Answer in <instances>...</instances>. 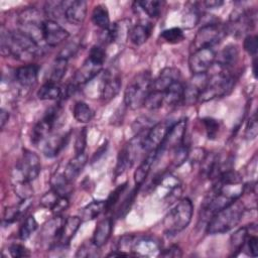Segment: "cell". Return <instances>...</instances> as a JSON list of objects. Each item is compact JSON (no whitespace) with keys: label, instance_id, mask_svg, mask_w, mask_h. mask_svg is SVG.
I'll return each mask as SVG.
<instances>
[{"label":"cell","instance_id":"33","mask_svg":"<svg viewBox=\"0 0 258 258\" xmlns=\"http://www.w3.org/2000/svg\"><path fill=\"white\" fill-rule=\"evenodd\" d=\"M105 212V201L96 200L86 205L81 211V219L84 221H91Z\"/></svg>","mask_w":258,"mask_h":258},{"label":"cell","instance_id":"45","mask_svg":"<svg viewBox=\"0 0 258 258\" xmlns=\"http://www.w3.org/2000/svg\"><path fill=\"white\" fill-rule=\"evenodd\" d=\"M257 134H258L257 114L253 113V115L249 118L245 128V138L248 140H253L257 137Z\"/></svg>","mask_w":258,"mask_h":258},{"label":"cell","instance_id":"53","mask_svg":"<svg viewBox=\"0 0 258 258\" xmlns=\"http://www.w3.org/2000/svg\"><path fill=\"white\" fill-rule=\"evenodd\" d=\"M187 156H188V150L184 146V144H181L180 146L173 149V162L175 165L178 166L182 164L187 158Z\"/></svg>","mask_w":258,"mask_h":258},{"label":"cell","instance_id":"9","mask_svg":"<svg viewBox=\"0 0 258 258\" xmlns=\"http://www.w3.org/2000/svg\"><path fill=\"white\" fill-rule=\"evenodd\" d=\"M217 54L213 48H202L191 51L188 68L192 75L207 74L216 61Z\"/></svg>","mask_w":258,"mask_h":258},{"label":"cell","instance_id":"57","mask_svg":"<svg viewBox=\"0 0 258 258\" xmlns=\"http://www.w3.org/2000/svg\"><path fill=\"white\" fill-rule=\"evenodd\" d=\"M245 245H247L250 255L252 257H257V255H258V238L256 237V235H252L250 233V235H248V237H247Z\"/></svg>","mask_w":258,"mask_h":258},{"label":"cell","instance_id":"14","mask_svg":"<svg viewBox=\"0 0 258 258\" xmlns=\"http://www.w3.org/2000/svg\"><path fill=\"white\" fill-rule=\"evenodd\" d=\"M185 130H186V120L185 119H181L178 122L173 123L172 126L170 127V130L167 133L163 143L158 148L160 150V152L162 153L166 149L173 150L176 147L183 144Z\"/></svg>","mask_w":258,"mask_h":258},{"label":"cell","instance_id":"29","mask_svg":"<svg viewBox=\"0 0 258 258\" xmlns=\"http://www.w3.org/2000/svg\"><path fill=\"white\" fill-rule=\"evenodd\" d=\"M72 181H70L62 173H55L52 175L50 179L51 189L54 190L59 197L70 198L73 194V185Z\"/></svg>","mask_w":258,"mask_h":258},{"label":"cell","instance_id":"11","mask_svg":"<svg viewBox=\"0 0 258 258\" xmlns=\"http://www.w3.org/2000/svg\"><path fill=\"white\" fill-rule=\"evenodd\" d=\"M172 124L173 123L165 120L162 122H158L155 125H153L152 127H150L147 130V132L144 136V140H143L144 152L147 153L149 151L158 149L161 146V144L163 143Z\"/></svg>","mask_w":258,"mask_h":258},{"label":"cell","instance_id":"35","mask_svg":"<svg viewBox=\"0 0 258 258\" xmlns=\"http://www.w3.org/2000/svg\"><path fill=\"white\" fill-rule=\"evenodd\" d=\"M92 21L96 26L100 27L101 29L108 28L111 23L107 7L101 4L95 6L92 12Z\"/></svg>","mask_w":258,"mask_h":258},{"label":"cell","instance_id":"28","mask_svg":"<svg viewBox=\"0 0 258 258\" xmlns=\"http://www.w3.org/2000/svg\"><path fill=\"white\" fill-rule=\"evenodd\" d=\"M152 25L150 23H138L131 26L129 31V39L135 45L145 43L151 34Z\"/></svg>","mask_w":258,"mask_h":258},{"label":"cell","instance_id":"59","mask_svg":"<svg viewBox=\"0 0 258 258\" xmlns=\"http://www.w3.org/2000/svg\"><path fill=\"white\" fill-rule=\"evenodd\" d=\"M181 255H182L181 250L179 249V247H177L175 245L170 246L167 249L161 250V252L159 254V256H163V257H180Z\"/></svg>","mask_w":258,"mask_h":258},{"label":"cell","instance_id":"47","mask_svg":"<svg viewBox=\"0 0 258 258\" xmlns=\"http://www.w3.org/2000/svg\"><path fill=\"white\" fill-rule=\"evenodd\" d=\"M137 186L124 199V201L122 202V204H121V206L119 207V209L117 210V217L118 218H122V217H124L127 213H128V211L130 210V208H131V205L133 204V201H134V198H135V195H136V192H137Z\"/></svg>","mask_w":258,"mask_h":258},{"label":"cell","instance_id":"41","mask_svg":"<svg viewBox=\"0 0 258 258\" xmlns=\"http://www.w3.org/2000/svg\"><path fill=\"white\" fill-rule=\"evenodd\" d=\"M38 224L33 216H28L24 222L22 223L20 229H19V238L21 240L28 239L31 234L36 230Z\"/></svg>","mask_w":258,"mask_h":258},{"label":"cell","instance_id":"21","mask_svg":"<svg viewBox=\"0 0 258 258\" xmlns=\"http://www.w3.org/2000/svg\"><path fill=\"white\" fill-rule=\"evenodd\" d=\"M81 223H82L81 217H77V216L69 217L66 220H63L59 237H58V242H57V245L59 247H67L70 244V242L78 232L81 226Z\"/></svg>","mask_w":258,"mask_h":258},{"label":"cell","instance_id":"12","mask_svg":"<svg viewBox=\"0 0 258 258\" xmlns=\"http://www.w3.org/2000/svg\"><path fill=\"white\" fill-rule=\"evenodd\" d=\"M70 33L67 29H64L60 24H58L55 20L45 19L42 24V37L43 42L50 46L54 47L62 43L68 39Z\"/></svg>","mask_w":258,"mask_h":258},{"label":"cell","instance_id":"38","mask_svg":"<svg viewBox=\"0 0 258 258\" xmlns=\"http://www.w3.org/2000/svg\"><path fill=\"white\" fill-rule=\"evenodd\" d=\"M100 247H98L93 240L90 241H85L77 250L76 257H84V258H89V257H97L100 255Z\"/></svg>","mask_w":258,"mask_h":258},{"label":"cell","instance_id":"10","mask_svg":"<svg viewBox=\"0 0 258 258\" xmlns=\"http://www.w3.org/2000/svg\"><path fill=\"white\" fill-rule=\"evenodd\" d=\"M256 23L255 11H249L245 9H236L233 11L230 17V23L227 25L228 32L234 34H243L248 30H251Z\"/></svg>","mask_w":258,"mask_h":258},{"label":"cell","instance_id":"49","mask_svg":"<svg viewBox=\"0 0 258 258\" xmlns=\"http://www.w3.org/2000/svg\"><path fill=\"white\" fill-rule=\"evenodd\" d=\"M244 49L251 55L256 56L257 51H258V39L256 35H247L244 39V43H243Z\"/></svg>","mask_w":258,"mask_h":258},{"label":"cell","instance_id":"37","mask_svg":"<svg viewBox=\"0 0 258 258\" xmlns=\"http://www.w3.org/2000/svg\"><path fill=\"white\" fill-rule=\"evenodd\" d=\"M67 68H68V60L63 59V58L56 57L53 62V66L51 68L48 81L57 84L63 78V76L67 72Z\"/></svg>","mask_w":258,"mask_h":258},{"label":"cell","instance_id":"2","mask_svg":"<svg viewBox=\"0 0 258 258\" xmlns=\"http://www.w3.org/2000/svg\"><path fill=\"white\" fill-rule=\"evenodd\" d=\"M245 205L240 200H236L227 207L215 213L207 226V233L211 235L223 234L235 228L245 213Z\"/></svg>","mask_w":258,"mask_h":258},{"label":"cell","instance_id":"16","mask_svg":"<svg viewBox=\"0 0 258 258\" xmlns=\"http://www.w3.org/2000/svg\"><path fill=\"white\" fill-rule=\"evenodd\" d=\"M88 5L86 1H66L63 17L74 25H81L87 16Z\"/></svg>","mask_w":258,"mask_h":258},{"label":"cell","instance_id":"56","mask_svg":"<svg viewBox=\"0 0 258 258\" xmlns=\"http://www.w3.org/2000/svg\"><path fill=\"white\" fill-rule=\"evenodd\" d=\"M199 13H198V11H197V9L196 8H194V9H190V10H188L186 13H185V15H184V17H183V25L185 26V27H192V26H195L196 24H197V22L199 21Z\"/></svg>","mask_w":258,"mask_h":258},{"label":"cell","instance_id":"31","mask_svg":"<svg viewBox=\"0 0 258 258\" xmlns=\"http://www.w3.org/2000/svg\"><path fill=\"white\" fill-rule=\"evenodd\" d=\"M37 97L40 100H57L62 97V89L57 84L47 81L38 89Z\"/></svg>","mask_w":258,"mask_h":258},{"label":"cell","instance_id":"27","mask_svg":"<svg viewBox=\"0 0 258 258\" xmlns=\"http://www.w3.org/2000/svg\"><path fill=\"white\" fill-rule=\"evenodd\" d=\"M87 160H88V157L85 152L76 154L75 157L72 158L69 161V163L67 164V166L63 170L64 176L70 181L73 182L79 176V174L82 172L83 168L85 167V165L87 163Z\"/></svg>","mask_w":258,"mask_h":258},{"label":"cell","instance_id":"58","mask_svg":"<svg viewBox=\"0 0 258 258\" xmlns=\"http://www.w3.org/2000/svg\"><path fill=\"white\" fill-rule=\"evenodd\" d=\"M69 207V198L60 197L55 206L51 209V212L54 213L56 216H60L62 212H64Z\"/></svg>","mask_w":258,"mask_h":258},{"label":"cell","instance_id":"18","mask_svg":"<svg viewBox=\"0 0 258 258\" xmlns=\"http://www.w3.org/2000/svg\"><path fill=\"white\" fill-rule=\"evenodd\" d=\"M121 79L118 76H112L109 73H106L101 79L99 96L103 102L107 103L114 99L121 89Z\"/></svg>","mask_w":258,"mask_h":258},{"label":"cell","instance_id":"54","mask_svg":"<svg viewBox=\"0 0 258 258\" xmlns=\"http://www.w3.org/2000/svg\"><path fill=\"white\" fill-rule=\"evenodd\" d=\"M8 251H9L10 255L14 258L30 256L29 250L21 244H12V245H10L9 248H8Z\"/></svg>","mask_w":258,"mask_h":258},{"label":"cell","instance_id":"4","mask_svg":"<svg viewBox=\"0 0 258 258\" xmlns=\"http://www.w3.org/2000/svg\"><path fill=\"white\" fill-rule=\"evenodd\" d=\"M235 78L232 71L219 68V72L210 75L208 83L200 96L199 102H207L228 95L234 87Z\"/></svg>","mask_w":258,"mask_h":258},{"label":"cell","instance_id":"8","mask_svg":"<svg viewBox=\"0 0 258 258\" xmlns=\"http://www.w3.org/2000/svg\"><path fill=\"white\" fill-rule=\"evenodd\" d=\"M40 170L41 164L38 155L30 150H24L16 167V171L19 175L17 180L31 182L39 175Z\"/></svg>","mask_w":258,"mask_h":258},{"label":"cell","instance_id":"36","mask_svg":"<svg viewBox=\"0 0 258 258\" xmlns=\"http://www.w3.org/2000/svg\"><path fill=\"white\" fill-rule=\"evenodd\" d=\"M73 115H74V118L78 122L88 123L92 120V118L94 116V112L87 103H85L83 101H79L74 105Z\"/></svg>","mask_w":258,"mask_h":258},{"label":"cell","instance_id":"23","mask_svg":"<svg viewBox=\"0 0 258 258\" xmlns=\"http://www.w3.org/2000/svg\"><path fill=\"white\" fill-rule=\"evenodd\" d=\"M238 59L239 50L238 47L234 44H229L225 46L216 57L218 68L228 71H232L234 66L237 63Z\"/></svg>","mask_w":258,"mask_h":258},{"label":"cell","instance_id":"7","mask_svg":"<svg viewBox=\"0 0 258 258\" xmlns=\"http://www.w3.org/2000/svg\"><path fill=\"white\" fill-rule=\"evenodd\" d=\"M45 19L41 17L40 12L35 8H27L18 15V23L20 30L31 36L39 44L43 41L42 24Z\"/></svg>","mask_w":258,"mask_h":258},{"label":"cell","instance_id":"30","mask_svg":"<svg viewBox=\"0 0 258 258\" xmlns=\"http://www.w3.org/2000/svg\"><path fill=\"white\" fill-rule=\"evenodd\" d=\"M183 91L184 83L182 82V80L173 83L163 92L164 103L171 106L180 103L183 99Z\"/></svg>","mask_w":258,"mask_h":258},{"label":"cell","instance_id":"43","mask_svg":"<svg viewBox=\"0 0 258 258\" xmlns=\"http://www.w3.org/2000/svg\"><path fill=\"white\" fill-rule=\"evenodd\" d=\"M126 183H123L121 185H119L118 187H116L108 197V199L105 201V211H111L119 202L121 195L124 192L125 188H126Z\"/></svg>","mask_w":258,"mask_h":258},{"label":"cell","instance_id":"48","mask_svg":"<svg viewBox=\"0 0 258 258\" xmlns=\"http://www.w3.org/2000/svg\"><path fill=\"white\" fill-rule=\"evenodd\" d=\"M59 196L52 189H50L49 191H47L46 194H44L42 196V198L40 199V204L42 207L47 208L51 211V209L55 206V204L57 203V201L59 200Z\"/></svg>","mask_w":258,"mask_h":258},{"label":"cell","instance_id":"52","mask_svg":"<svg viewBox=\"0 0 258 258\" xmlns=\"http://www.w3.org/2000/svg\"><path fill=\"white\" fill-rule=\"evenodd\" d=\"M86 144H87V130H86V128H82L80 130L79 134L77 135V138L75 141L76 154L83 153L85 151Z\"/></svg>","mask_w":258,"mask_h":258},{"label":"cell","instance_id":"3","mask_svg":"<svg viewBox=\"0 0 258 258\" xmlns=\"http://www.w3.org/2000/svg\"><path fill=\"white\" fill-rule=\"evenodd\" d=\"M152 85L153 79L148 71H143L135 75L125 89L124 104L132 110L142 107L152 90Z\"/></svg>","mask_w":258,"mask_h":258},{"label":"cell","instance_id":"26","mask_svg":"<svg viewBox=\"0 0 258 258\" xmlns=\"http://www.w3.org/2000/svg\"><path fill=\"white\" fill-rule=\"evenodd\" d=\"M113 231V220L111 218H105L103 220H101L95 231H94V235H93V242L98 246V247H102L104 246L109 238L111 237Z\"/></svg>","mask_w":258,"mask_h":258},{"label":"cell","instance_id":"40","mask_svg":"<svg viewBox=\"0 0 258 258\" xmlns=\"http://www.w3.org/2000/svg\"><path fill=\"white\" fill-rule=\"evenodd\" d=\"M164 103V95L162 92L157 90H151L148 97L145 100L144 107L148 110H157Z\"/></svg>","mask_w":258,"mask_h":258},{"label":"cell","instance_id":"55","mask_svg":"<svg viewBox=\"0 0 258 258\" xmlns=\"http://www.w3.org/2000/svg\"><path fill=\"white\" fill-rule=\"evenodd\" d=\"M20 215V209L19 207H16V206H12V207H9L5 210L4 212V216H3V223H6V224H11L13 222H15L18 217Z\"/></svg>","mask_w":258,"mask_h":258},{"label":"cell","instance_id":"50","mask_svg":"<svg viewBox=\"0 0 258 258\" xmlns=\"http://www.w3.org/2000/svg\"><path fill=\"white\" fill-rule=\"evenodd\" d=\"M79 48H80V44L78 42H76V41L70 42L59 51V53L57 54L56 57L69 60V58H71L72 56H74L77 53Z\"/></svg>","mask_w":258,"mask_h":258},{"label":"cell","instance_id":"1","mask_svg":"<svg viewBox=\"0 0 258 258\" xmlns=\"http://www.w3.org/2000/svg\"><path fill=\"white\" fill-rule=\"evenodd\" d=\"M0 50L2 55H11L21 61H30L42 54L41 45L20 29H1Z\"/></svg>","mask_w":258,"mask_h":258},{"label":"cell","instance_id":"20","mask_svg":"<svg viewBox=\"0 0 258 258\" xmlns=\"http://www.w3.org/2000/svg\"><path fill=\"white\" fill-rule=\"evenodd\" d=\"M182 80L180 71L176 68H164L160 71L159 75L153 80L152 89L160 92H164L173 83Z\"/></svg>","mask_w":258,"mask_h":258},{"label":"cell","instance_id":"24","mask_svg":"<svg viewBox=\"0 0 258 258\" xmlns=\"http://www.w3.org/2000/svg\"><path fill=\"white\" fill-rule=\"evenodd\" d=\"M70 134L64 135H49L44 141L42 146V152L46 157H54L68 143Z\"/></svg>","mask_w":258,"mask_h":258},{"label":"cell","instance_id":"51","mask_svg":"<svg viewBox=\"0 0 258 258\" xmlns=\"http://www.w3.org/2000/svg\"><path fill=\"white\" fill-rule=\"evenodd\" d=\"M89 58H91L92 60L98 62V63H101L103 64L105 59H106V51L105 49L100 46V45H94L92 46V48L90 49V52H89Z\"/></svg>","mask_w":258,"mask_h":258},{"label":"cell","instance_id":"13","mask_svg":"<svg viewBox=\"0 0 258 258\" xmlns=\"http://www.w3.org/2000/svg\"><path fill=\"white\" fill-rule=\"evenodd\" d=\"M208 79V73L202 75H192V78L186 84H184L182 102L187 105H194L199 102L200 96L207 86Z\"/></svg>","mask_w":258,"mask_h":258},{"label":"cell","instance_id":"19","mask_svg":"<svg viewBox=\"0 0 258 258\" xmlns=\"http://www.w3.org/2000/svg\"><path fill=\"white\" fill-rule=\"evenodd\" d=\"M132 252H134V255H137V256H143V257L155 256L160 254L161 247L159 242L153 238L140 237V238H135V241L132 247Z\"/></svg>","mask_w":258,"mask_h":258},{"label":"cell","instance_id":"62","mask_svg":"<svg viewBox=\"0 0 258 258\" xmlns=\"http://www.w3.org/2000/svg\"><path fill=\"white\" fill-rule=\"evenodd\" d=\"M252 64H253V66H252L253 75H254L255 78H257V70H256V68H257V61H256V58L253 60V63H252Z\"/></svg>","mask_w":258,"mask_h":258},{"label":"cell","instance_id":"6","mask_svg":"<svg viewBox=\"0 0 258 258\" xmlns=\"http://www.w3.org/2000/svg\"><path fill=\"white\" fill-rule=\"evenodd\" d=\"M228 33L226 24L211 22L203 25L196 33L190 44L191 51L202 48H213L214 45L221 42Z\"/></svg>","mask_w":258,"mask_h":258},{"label":"cell","instance_id":"39","mask_svg":"<svg viewBox=\"0 0 258 258\" xmlns=\"http://www.w3.org/2000/svg\"><path fill=\"white\" fill-rule=\"evenodd\" d=\"M64 4L66 1H48L45 3V14L48 19L54 20L53 18H58L60 15L64 14Z\"/></svg>","mask_w":258,"mask_h":258},{"label":"cell","instance_id":"5","mask_svg":"<svg viewBox=\"0 0 258 258\" xmlns=\"http://www.w3.org/2000/svg\"><path fill=\"white\" fill-rule=\"evenodd\" d=\"M192 203L189 199H182L169 211L163 221L165 232L168 235H175L184 230L191 221Z\"/></svg>","mask_w":258,"mask_h":258},{"label":"cell","instance_id":"34","mask_svg":"<svg viewBox=\"0 0 258 258\" xmlns=\"http://www.w3.org/2000/svg\"><path fill=\"white\" fill-rule=\"evenodd\" d=\"M249 235V228L248 227H242L238 229L230 238V246L232 255L236 256L245 246L247 237Z\"/></svg>","mask_w":258,"mask_h":258},{"label":"cell","instance_id":"15","mask_svg":"<svg viewBox=\"0 0 258 258\" xmlns=\"http://www.w3.org/2000/svg\"><path fill=\"white\" fill-rule=\"evenodd\" d=\"M103 69V64L98 63L91 58H87L84 63L77 70L73 84H75L77 87L80 85H85L89 82H91L94 78H96Z\"/></svg>","mask_w":258,"mask_h":258},{"label":"cell","instance_id":"22","mask_svg":"<svg viewBox=\"0 0 258 258\" xmlns=\"http://www.w3.org/2000/svg\"><path fill=\"white\" fill-rule=\"evenodd\" d=\"M160 153L161 152L159 149H155L146 153L144 159L141 161V163L134 172V181L137 187H139L145 181L153 163L156 161Z\"/></svg>","mask_w":258,"mask_h":258},{"label":"cell","instance_id":"42","mask_svg":"<svg viewBox=\"0 0 258 258\" xmlns=\"http://www.w3.org/2000/svg\"><path fill=\"white\" fill-rule=\"evenodd\" d=\"M160 37L167 43H178L184 39V34L179 27H171L163 30Z\"/></svg>","mask_w":258,"mask_h":258},{"label":"cell","instance_id":"46","mask_svg":"<svg viewBox=\"0 0 258 258\" xmlns=\"http://www.w3.org/2000/svg\"><path fill=\"white\" fill-rule=\"evenodd\" d=\"M15 192L22 201H26L32 196L33 190L30 186V182L24 180H17V183H15Z\"/></svg>","mask_w":258,"mask_h":258},{"label":"cell","instance_id":"44","mask_svg":"<svg viewBox=\"0 0 258 258\" xmlns=\"http://www.w3.org/2000/svg\"><path fill=\"white\" fill-rule=\"evenodd\" d=\"M203 124L206 128L207 136L209 139H215L220 130V122L213 118H204Z\"/></svg>","mask_w":258,"mask_h":258},{"label":"cell","instance_id":"17","mask_svg":"<svg viewBox=\"0 0 258 258\" xmlns=\"http://www.w3.org/2000/svg\"><path fill=\"white\" fill-rule=\"evenodd\" d=\"M63 220L64 219L60 216H56L43 225L40 232V240L43 244L48 246V248L57 245Z\"/></svg>","mask_w":258,"mask_h":258},{"label":"cell","instance_id":"25","mask_svg":"<svg viewBox=\"0 0 258 258\" xmlns=\"http://www.w3.org/2000/svg\"><path fill=\"white\" fill-rule=\"evenodd\" d=\"M39 67L35 63H27L15 71L16 81L23 87H30L35 84L38 77Z\"/></svg>","mask_w":258,"mask_h":258},{"label":"cell","instance_id":"60","mask_svg":"<svg viewBox=\"0 0 258 258\" xmlns=\"http://www.w3.org/2000/svg\"><path fill=\"white\" fill-rule=\"evenodd\" d=\"M9 119V113L5 109H1L0 112V126L1 128H4L5 124L8 122Z\"/></svg>","mask_w":258,"mask_h":258},{"label":"cell","instance_id":"61","mask_svg":"<svg viewBox=\"0 0 258 258\" xmlns=\"http://www.w3.org/2000/svg\"><path fill=\"white\" fill-rule=\"evenodd\" d=\"M203 4L206 6V8H218L221 5H223V1H217V0H212V1H205Z\"/></svg>","mask_w":258,"mask_h":258},{"label":"cell","instance_id":"32","mask_svg":"<svg viewBox=\"0 0 258 258\" xmlns=\"http://www.w3.org/2000/svg\"><path fill=\"white\" fill-rule=\"evenodd\" d=\"M164 2L156 1V0H146V1H138L134 3V6L138 7L142 10L149 18H158Z\"/></svg>","mask_w":258,"mask_h":258}]
</instances>
